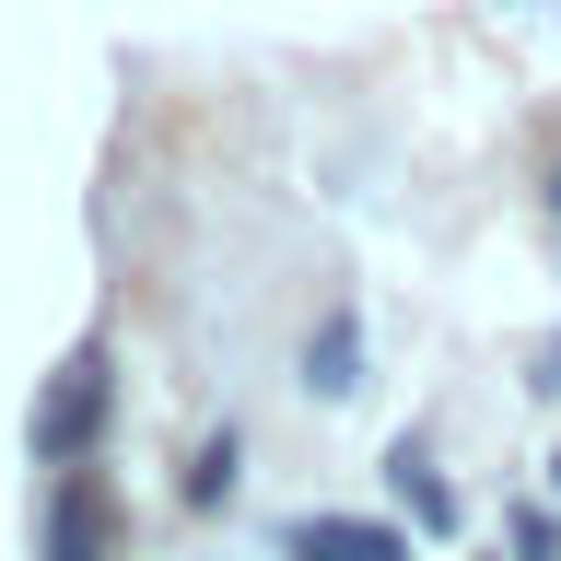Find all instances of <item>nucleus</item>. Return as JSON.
I'll list each match as a JSON object with an SVG mask.
<instances>
[{
    "label": "nucleus",
    "mask_w": 561,
    "mask_h": 561,
    "mask_svg": "<svg viewBox=\"0 0 561 561\" xmlns=\"http://www.w3.org/2000/svg\"><path fill=\"white\" fill-rule=\"evenodd\" d=\"M293 375H305V398L316 410H340V398H363V305H328L305 328V363H293Z\"/></svg>",
    "instance_id": "6"
},
{
    "label": "nucleus",
    "mask_w": 561,
    "mask_h": 561,
    "mask_svg": "<svg viewBox=\"0 0 561 561\" xmlns=\"http://www.w3.org/2000/svg\"><path fill=\"white\" fill-rule=\"evenodd\" d=\"M280 561H421L398 515H280Z\"/></svg>",
    "instance_id": "4"
},
{
    "label": "nucleus",
    "mask_w": 561,
    "mask_h": 561,
    "mask_svg": "<svg viewBox=\"0 0 561 561\" xmlns=\"http://www.w3.org/2000/svg\"><path fill=\"white\" fill-rule=\"evenodd\" d=\"M245 491V421H210L199 445H187V468H175V515L187 526H222Z\"/></svg>",
    "instance_id": "5"
},
{
    "label": "nucleus",
    "mask_w": 561,
    "mask_h": 561,
    "mask_svg": "<svg viewBox=\"0 0 561 561\" xmlns=\"http://www.w3.org/2000/svg\"><path fill=\"white\" fill-rule=\"evenodd\" d=\"M386 491H398V526H410L421 550H445L456 526H468V491L445 480V456H433V433H386Z\"/></svg>",
    "instance_id": "3"
},
{
    "label": "nucleus",
    "mask_w": 561,
    "mask_h": 561,
    "mask_svg": "<svg viewBox=\"0 0 561 561\" xmlns=\"http://www.w3.org/2000/svg\"><path fill=\"white\" fill-rule=\"evenodd\" d=\"M503 561H561V503L550 491H515L503 503Z\"/></svg>",
    "instance_id": "7"
},
{
    "label": "nucleus",
    "mask_w": 561,
    "mask_h": 561,
    "mask_svg": "<svg viewBox=\"0 0 561 561\" xmlns=\"http://www.w3.org/2000/svg\"><path fill=\"white\" fill-rule=\"evenodd\" d=\"M35 561H129V503L105 468H70L35 491Z\"/></svg>",
    "instance_id": "2"
},
{
    "label": "nucleus",
    "mask_w": 561,
    "mask_h": 561,
    "mask_svg": "<svg viewBox=\"0 0 561 561\" xmlns=\"http://www.w3.org/2000/svg\"><path fill=\"white\" fill-rule=\"evenodd\" d=\"M105 433H117V351L70 340L47 363V386H35V410H24V456L47 480H70V468H105Z\"/></svg>",
    "instance_id": "1"
},
{
    "label": "nucleus",
    "mask_w": 561,
    "mask_h": 561,
    "mask_svg": "<svg viewBox=\"0 0 561 561\" xmlns=\"http://www.w3.org/2000/svg\"><path fill=\"white\" fill-rule=\"evenodd\" d=\"M550 503H561V445H550Z\"/></svg>",
    "instance_id": "10"
},
{
    "label": "nucleus",
    "mask_w": 561,
    "mask_h": 561,
    "mask_svg": "<svg viewBox=\"0 0 561 561\" xmlns=\"http://www.w3.org/2000/svg\"><path fill=\"white\" fill-rule=\"evenodd\" d=\"M538 210H550V234H561V129H550V152H538Z\"/></svg>",
    "instance_id": "9"
},
{
    "label": "nucleus",
    "mask_w": 561,
    "mask_h": 561,
    "mask_svg": "<svg viewBox=\"0 0 561 561\" xmlns=\"http://www.w3.org/2000/svg\"><path fill=\"white\" fill-rule=\"evenodd\" d=\"M491 561H503V550H491Z\"/></svg>",
    "instance_id": "11"
},
{
    "label": "nucleus",
    "mask_w": 561,
    "mask_h": 561,
    "mask_svg": "<svg viewBox=\"0 0 561 561\" xmlns=\"http://www.w3.org/2000/svg\"><path fill=\"white\" fill-rule=\"evenodd\" d=\"M526 398H538V410H550V398H561V328H550V340H538V351H526Z\"/></svg>",
    "instance_id": "8"
}]
</instances>
